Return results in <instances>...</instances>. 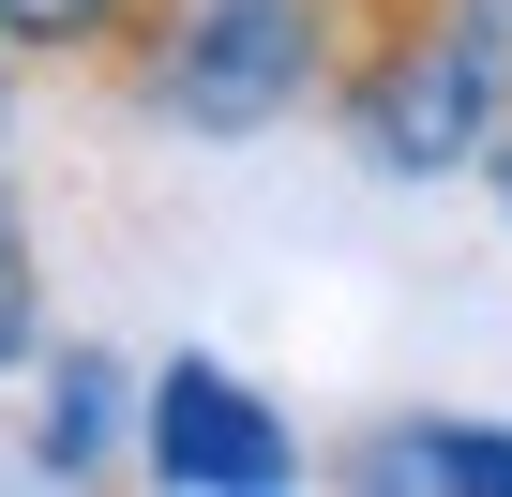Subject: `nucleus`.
Segmentation results:
<instances>
[{"mask_svg":"<svg viewBox=\"0 0 512 497\" xmlns=\"http://www.w3.org/2000/svg\"><path fill=\"white\" fill-rule=\"evenodd\" d=\"M362 497H512V422H392L347 452Z\"/></svg>","mask_w":512,"mask_h":497,"instance_id":"20e7f679","label":"nucleus"},{"mask_svg":"<svg viewBox=\"0 0 512 497\" xmlns=\"http://www.w3.org/2000/svg\"><path fill=\"white\" fill-rule=\"evenodd\" d=\"M31 347H46V272H31L16 196H0V362H31Z\"/></svg>","mask_w":512,"mask_h":497,"instance_id":"0eeeda50","label":"nucleus"},{"mask_svg":"<svg viewBox=\"0 0 512 497\" xmlns=\"http://www.w3.org/2000/svg\"><path fill=\"white\" fill-rule=\"evenodd\" d=\"M0 31L46 46V61H106V76H136V46L166 31V0H0Z\"/></svg>","mask_w":512,"mask_h":497,"instance_id":"39448f33","label":"nucleus"},{"mask_svg":"<svg viewBox=\"0 0 512 497\" xmlns=\"http://www.w3.org/2000/svg\"><path fill=\"white\" fill-rule=\"evenodd\" d=\"M332 136L377 181H452L512 121V0H332Z\"/></svg>","mask_w":512,"mask_h":497,"instance_id":"f257e3e1","label":"nucleus"},{"mask_svg":"<svg viewBox=\"0 0 512 497\" xmlns=\"http://www.w3.org/2000/svg\"><path fill=\"white\" fill-rule=\"evenodd\" d=\"M106 422H121V362L106 347H61V377H46V422H31V452L76 482L91 452H106Z\"/></svg>","mask_w":512,"mask_h":497,"instance_id":"423d86ee","label":"nucleus"},{"mask_svg":"<svg viewBox=\"0 0 512 497\" xmlns=\"http://www.w3.org/2000/svg\"><path fill=\"white\" fill-rule=\"evenodd\" d=\"M0 46H16V31H0ZM0 106H16V76H0Z\"/></svg>","mask_w":512,"mask_h":497,"instance_id":"6e6552de","label":"nucleus"},{"mask_svg":"<svg viewBox=\"0 0 512 497\" xmlns=\"http://www.w3.org/2000/svg\"><path fill=\"white\" fill-rule=\"evenodd\" d=\"M151 467H166V482H226V497H256V482H287L302 452H287V422L256 407L226 362H166V377H151Z\"/></svg>","mask_w":512,"mask_h":497,"instance_id":"7ed1b4c3","label":"nucleus"},{"mask_svg":"<svg viewBox=\"0 0 512 497\" xmlns=\"http://www.w3.org/2000/svg\"><path fill=\"white\" fill-rule=\"evenodd\" d=\"M121 91L181 136H272L287 106L332 91V0H166Z\"/></svg>","mask_w":512,"mask_h":497,"instance_id":"f03ea898","label":"nucleus"}]
</instances>
